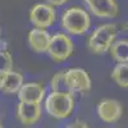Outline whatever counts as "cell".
Wrapping results in <instances>:
<instances>
[{
  "label": "cell",
  "mask_w": 128,
  "mask_h": 128,
  "mask_svg": "<svg viewBox=\"0 0 128 128\" xmlns=\"http://www.w3.org/2000/svg\"><path fill=\"white\" fill-rule=\"evenodd\" d=\"M60 26L68 35H83L91 27V17L86 9L81 6H70L60 18Z\"/></svg>",
  "instance_id": "1"
},
{
  "label": "cell",
  "mask_w": 128,
  "mask_h": 128,
  "mask_svg": "<svg viewBox=\"0 0 128 128\" xmlns=\"http://www.w3.org/2000/svg\"><path fill=\"white\" fill-rule=\"evenodd\" d=\"M45 112L55 119H66L74 109V98L69 94L50 92L45 96Z\"/></svg>",
  "instance_id": "2"
},
{
  "label": "cell",
  "mask_w": 128,
  "mask_h": 128,
  "mask_svg": "<svg viewBox=\"0 0 128 128\" xmlns=\"http://www.w3.org/2000/svg\"><path fill=\"white\" fill-rule=\"evenodd\" d=\"M116 26L113 23H104L96 27L88 37V49L95 54H104L109 51L116 37Z\"/></svg>",
  "instance_id": "3"
},
{
  "label": "cell",
  "mask_w": 128,
  "mask_h": 128,
  "mask_svg": "<svg viewBox=\"0 0 128 128\" xmlns=\"http://www.w3.org/2000/svg\"><path fill=\"white\" fill-rule=\"evenodd\" d=\"M73 50H74V45L68 34L58 32V34L51 36L48 54L55 63H62L69 59L70 55L73 54Z\"/></svg>",
  "instance_id": "4"
},
{
  "label": "cell",
  "mask_w": 128,
  "mask_h": 128,
  "mask_svg": "<svg viewBox=\"0 0 128 128\" xmlns=\"http://www.w3.org/2000/svg\"><path fill=\"white\" fill-rule=\"evenodd\" d=\"M30 20L35 27L46 30L55 23L56 10L48 3H38L32 6L30 12Z\"/></svg>",
  "instance_id": "5"
},
{
  "label": "cell",
  "mask_w": 128,
  "mask_h": 128,
  "mask_svg": "<svg viewBox=\"0 0 128 128\" xmlns=\"http://www.w3.org/2000/svg\"><path fill=\"white\" fill-rule=\"evenodd\" d=\"M98 116L105 123L113 124L120 119L123 114V106L118 100L114 99H104L96 106Z\"/></svg>",
  "instance_id": "6"
},
{
  "label": "cell",
  "mask_w": 128,
  "mask_h": 128,
  "mask_svg": "<svg viewBox=\"0 0 128 128\" xmlns=\"http://www.w3.org/2000/svg\"><path fill=\"white\" fill-rule=\"evenodd\" d=\"M88 13L98 18L112 19L118 14V4L115 0H83Z\"/></svg>",
  "instance_id": "7"
},
{
  "label": "cell",
  "mask_w": 128,
  "mask_h": 128,
  "mask_svg": "<svg viewBox=\"0 0 128 128\" xmlns=\"http://www.w3.org/2000/svg\"><path fill=\"white\" fill-rule=\"evenodd\" d=\"M69 86L74 92H88L92 87V82L88 73L82 68H69L66 70Z\"/></svg>",
  "instance_id": "8"
},
{
  "label": "cell",
  "mask_w": 128,
  "mask_h": 128,
  "mask_svg": "<svg viewBox=\"0 0 128 128\" xmlns=\"http://www.w3.org/2000/svg\"><path fill=\"white\" fill-rule=\"evenodd\" d=\"M19 101L24 102H36L41 104L45 100L46 96V90L41 83L37 82H27L23 83V86L20 87V90L17 94Z\"/></svg>",
  "instance_id": "9"
},
{
  "label": "cell",
  "mask_w": 128,
  "mask_h": 128,
  "mask_svg": "<svg viewBox=\"0 0 128 128\" xmlns=\"http://www.w3.org/2000/svg\"><path fill=\"white\" fill-rule=\"evenodd\" d=\"M41 105L36 102H24L19 101L17 106V118L24 126H32L41 118Z\"/></svg>",
  "instance_id": "10"
},
{
  "label": "cell",
  "mask_w": 128,
  "mask_h": 128,
  "mask_svg": "<svg viewBox=\"0 0 128 128\" xmlns=\"http://www.w3.org/2000/svg\"><path fill=\"white\" fill-rule=\"evenodd\" d=\"M51 35L45 28H32L28 34V44L35 52H48Z\"/></svg>",
  "instance_id": "11"
},
{
  "label": "cell",
  "mask_w": 128,
  "mask_h": 128,
  "mask_svg": "<svg viewBox=\"0 0 128 128\" xmlns=\"http://www.w3.org/2000/svg\"><path fill=\"white\" fill-rule=\"evenodd\" d=\"M23 76L18 72L9 70L6 73L0 74V91L6 95L18 94L20 87L23 86Z\"/></svg>",
  "instance_id": "12"
},
{
  "label": "cell",
  "mask_w": 128,
  "mask_h": 128,
  "mask_svg": "<svg viewBox=\"0 0 128 128\" xmlns=\"http://www.w3.org/2000/svg\"><path fill=\"white\" fill-rule=\"evenodd\" d=\"M109 52L116 63H128V38L115 40L109 49Z\"/></svg>",
  "instance_id": "13"
},
{
  "label": "cell",
  "mask_w": 128,
  "mask_h": 128,
  "mask_svg": "<svg viewBox=\"0 0 128 128\" xmlns=\"http://www.w3.org/2000/svg\"><path fill=\"white\" fill-rule=\"evenodd\" d=\"M50 88H51V92L73 95V91H72V88H70V86H69V83H68V80H67L66 70L58 72V73H55L54 76L51 77Z\"/></svg>",
  "instance_id": "14"
},
{
  "label": "cell",
  "mask_w": 128,
  "mask_h": 128,
  "mask_svg": "<svg viewBox=\"0 0 128 128\" xmlns=\"http://www.w3.org/2000/svg\"><path fill=\"white\" fill-rule=\"evenodd\" d=\"M112 78L118 86L128 88V63H116L112 72Z\"/></svg>",
  "instance_id": "15"
},
{
  "label": "cell",
  "mask_w": 128,
  "mask_h": 128,
  "mask_svg": "<svg viewBox=\"0 0 128 128\" xmlns=\"http://www.w3.org/2000/svg\"><path fill=\"white\" fill-rule=\"evenodd\" d=\"M13 68V59L12 55L6 50L0 49V74L12 70Z\"/></svg>",
  "instance_id": "16"
},
{
  "label": "cell",
  "mask_w": 128,
  "mask_h": 128,
  "mask_svg": "<svg viewBox=\"0 0 128 128\" xmlns=\"http://www.w3.org/2000/svg\"><path fill=\"white\" fill-rule=\"evenodd\" d=\"M66 128H90V127L87 126V123H84L82 120H74V122L69 123Z\"/></svg>",
  "instance_id": "17"
},
{
  "label": "cell",
  "mask_w": 128,
  "mask_h": 128,
  "mask_svg": "<svg viewBox=\"0 0 128 128\" xmlns=\"http://www.w3.org/2000/svg\"><path fill=\"white\" fill-rule=\"evenodd\" d=\"M69 2V0H46V3L48 4H50V5H52V6H62V5H64V4H67Z\"/></svg>",
  "instance_id": "18"
},
{
  "label": "cell",
  "mask_w": 128,
  "mask_h": 128,
  "mask_svg": "<svg viewBox=\"0 0 128 128\" xmlns=\"http://www.w3.org/2000/svg\"><path fill=\"white\" fill-rule=\"evenodd\" d=\"M0 128H3V126H2V124H0Z\"/></svg>",
  "instance_id": "19"
},
{
  "label": "cell",
  "mask_w": 128,
  "mask_h": 128,
  "mask_svg": "<svg viewBox=\"0 0 128 128\" xmlns=\"http://www.w3.org/2000/svg\"><path fill=\"white\" fill-rule=\"evenodd\" d=\"M0 35H2V30H0Z\"/></svg>",
  "instance_id": "20"
}]
</instances>
